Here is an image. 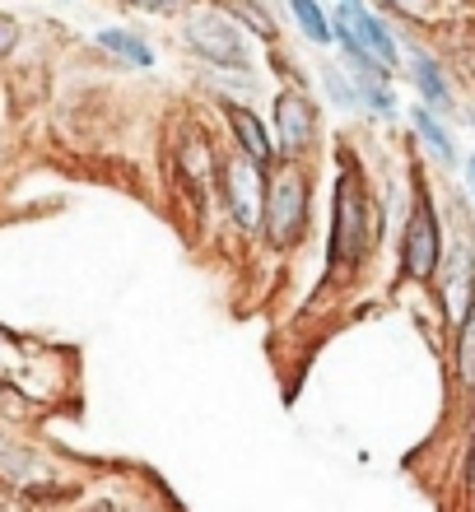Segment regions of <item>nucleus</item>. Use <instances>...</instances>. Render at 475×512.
Wrapping results in <instances>:
<instances>
[{
    "mask_svg": "<svg viewBox=\"0 0 475 512\" xmlns=\"http://www.w3.org/2000/svg\"><path fill=\"white\" fill-rule=\"evenodd\" d=\"M368 252V196L364 182L354 173V163H345L336 187V229H331V270H350L359 266Z\"/></svg>",
    "mask_w": 475,
    "mask_h": 512,
    "instance_id": "obj_1",
    "label": "nucleus"
},
{
    "mask_svg": "<svg viewBox=\"0 0 475 512\" xmlns=\"http://www.w3.org/2000/svg\"><path fill=\"white\" fill-rule=\"evenodd\" d=\"M303 224H308V182L294 168H280L266 187V233L275 247L299 243Z\"/></svg>",
    "mask_w": 475,
    "mask_h": 512,
    "instance_id": "obj_2",
    "label": "nucleus"
},
{
    "mask_svg": "<svg viewBox=\"0 0 475 512\" xmlns=\"http://www.w3.org/2000/svg\"><path fill=\"white\" fill-rule=\"evenodd\" d=\"M438 266H443V238H438V219L429 196H415V210H410L406 238H401V270L410 280H434Z\"/></svg>",
    "mask_w": 475,
    "mask_h": 512,
    "instance_id": "obj_3",
    "label": "nucleus"
},
{
    "mask_svg": "<svg viewBox=\"0 0 475 512\" xmlns=\"http://www.w3.org/2000/svg\"><path fill=\"white\" fill-rule=\"evenodd\" d=\"M191 47L205 56V61H215L224 70H243L247 56H243V38H238V28L229 24V14H201V19H191L187 28Z\"/></svg>",
    "mask_w": 475,
    "mask_h": 512,
    "instance_id": "obj_4",
    "label": "nucleus"
},
{
    "mask_svg": "<svg viewBox=\"0 0 475 512\" xmlns=\"http://www.w3.org/2000/svg\"><path fill=\"white\" fill-rule=\"evenodd\" d=\"M224 191H229V205H233V215H238V224H243V229H252V224H261V219H266L261 163H252V159L229 163V168H224Z\"/></svg>",
    "mask_w": 475,
    "mask_h": 512,
    "instance_id": "obj_5",
    "label": "nucleus"
},
{
    "mask_svg": "<svg viewBox=\"0 0 475 512\" xmlns=\"http://www.w3.org/2000/svg\"><path fill=\"white\" fill-rule=\"evenodd\" d=\"M448 322L462 331V322L471 317V308H475V252H471V243H457L452 247V256H448Z\"/></svg>",
    "mask_w": 475,
    "mask_h": 512,
    "instance_id": "obj_6",
    "label": "nucleus"
},
{
    "mask_svg": "<svg viewBox=\"0 0 475 512\" xmlns=\"http://www.w3.org/2000/svg\"><path fill=\"white\" fill-rule=\"evenodd\" d=\"M313 126H317L313 103H308L299 89L280 94V103H275V131H280V145H285V149H308Z\"/></svg>",
    "mask_w": 475,
    "mask_h": 512,
    "instance_id": "obj_7",
    "label": "nucleus"
},
{
    "mask_svg": "<svg viewBox=\"0 0 475 512\" xmlns=\"http://www.w3.org/2000/svg\"><path fill=\"white\" fill-rule=\"evenodd\" d=\"M336 19L340 24H350L354 38L373 47V56H378L382 66H396V42H392V33H387V24H382L378 14H368L364 5H340Z\"/></svg>",
    "mask_w": 475,
    "mask_h": 512,
    "instance_id": "obj_8",
    "label": "nucleus"
},
{
    "mask_svg": "<svg viewBox=\"0 0 475 512\" xmlns=\"http://www.w3.org/2000/svg\"><path fill=\"white\" fill-rule=\"evenodd\" d=\"M177 177L196 191V201H205V187H210V177H215V149L205 145L201 135H191L177 145Z\"/></svg>",
    "mask_w": 475,
    "mask_h": 512,
    "instance_id": "obj_9",
    "label": "nucleus"
},
{
    "mask_svg": "<svg viewBox=\"0 0 475 512\" xmlns=\"http://www.w3.org/2000/svg\"><path fill=\"white\" fill-rule=\"evenodd\" d=\"M229 126H233L238 145L247 149V159H252V163H266V159H271V140H266L261 122H257V117H252L247 108H229Z\"/></svg>",
    "mask_w": 475,
    "mask_h": 512,
    "instance_id": "obj_10",
    "label": "nucleus"
},
{
    "mask_svg": "<svg viewBox=\"0 0 475 512\" xmlns=\"http://www.w3.org/2000/svg\"><path fill=\"white\" fill-rule=\"evenodd\" d=\"M98 47H108V52H117V56H126V61H131V66H154V52L150 47H145V42L140 38H131V33H122V28H103V33H98Z\"/></svg>",
    "mask_w": 475,
    "mask_h": 512,
    "instance_id": "obj_11",
    "label": "nucleus"
},
{
    "mask_svg": "<svg viewBox=\"0 0 475 512\" xmlns=\"http://www.w3.org/2000/svg\"><path fill=\"white\" fill-rule=\"evenodd\" d=\"M415 80H420L424 98H429V108L452 112V89H448V80L438 75V66L429 61V56H420V61H415Z\"/></svg>",
    "mask_w": 475,
    "mask_h": 512,
    "instance_id": "obj_12",
    "label": "nucleus"
},
{
    "mask_svg": "<svg viewBox=\"0 0 475 512\" xmlns=\"http://www.w3.org/2000/svg\"><path fill=\"white\" fill-rule=\"evenodd\" d=\"M382 75H387L382 66H354V80H359V98H364L368 108L392 112V94H387V80H382Z\"/></svg>",
    "mask_w": 475,
    "mask_h": 512,
    "instance_id": "obj_13",
    "label": "nucleus"
},
{
    "mask_svg": "<svg viewBox=\"0 0 475 512\" xmlns=\"http://www.w3.org/2000/svg\"><path fill=\"white\" fill-rule=\"evenodd\" d=\"M289 5H294V14H299L303 33H308L313 42H331V38H336V28H331V19H326V14L317 10L313 0H289Z\"/></svg>",
    "mask_w": 475,
    "mask_h": 512,
    "instance_id": "obj_14",
    "label": "nucleus"
},
{
    "mask_svg": "<svg viewBox=\"0 0 475 512\" xmlns=\"http://www.w3.org/2000/svg\"><path fill=\"white\" fill-rule=\"evenodd\" d=\"M415 126H420V135H424V140H429V145L438 149V159H443V163H452V159H457V149H452L448 131H443V126H438V122H434V117H429V112H424V108H415Z\"/></svg>",
    "mask_w": 475,
    "mask_h": 512,
    "instance_id": "obj_15",
    "label": "nucleus"
},
{
    "mask_svg": "<svg viewBox=\"0 0 475 512\" xmlns=\"http://www.w3.org/2000/svg\"><path fill=\"white\" fill-rule=\"evenodd\" d=\"M233 14H238V19H247L261 38H275V24L266 19V10H261V5H252V0H233Z\"/></svg>",
    "mask_w": 475,
    "mask_h": 512,
    "instance_id": "obj_16",
    "label": "nucleus"
},
{
    "mask_svg": "<svg viewBox=\"0 0 475 512\" xmlns=\"http://www.w3.org/2000/svg\"><path fill=\"white\" fill-rule=\"evenodd\" d=\"M326 89H331V98H336L340 108H354V103H359V94L345 84V75H340L336 66H326Z\"/></svg>",
    "mask_w": 475,
    "mask_h": 512,
    "instance_id": "obj_17",
    "label": "nucleus"
},
{
    "mask_svg": "<svg viewBox=\"0 0 475 512\" xmlns=\"http://www.w3.org/2000/svg\"><path fill=\"white\" fill-rule=\"evenodd\" d=\"M14 42H19V28H14V19H5V14H0V56H10Z\"/></svg>",
    "mask_w": 475,
    "mask_h": 512,
    "instance_id": "obj_18",
    "label": "nucleus"
},
{
    "mask_svg": "<svg viewBox=\"0 0 475 512\" xmlns=\"http://www.w3.org/2000/svg\"><path fill=\"white\" fill-rule=\"evenodd\" d=\"M140 10H177V5H187V0H131Z\"/></svg>",
    "mask_w": 475,
    "mask_h": 512,
    "instance_id": "obj_19",
    "label": "nucleus"
},
{
    "mask_svg": "<svg viewBox=\"0 0 475 512\" xmlns=\"http://www.w3.org/2000/svg\"><path fill=\"white\" fill-rule=\"evenodd\" d=\"M392 5H401L406 14H424V10H429V0H392Z\"/></svg>",
    "mask_w": 475,
    "mask_h": 512,
    "instance_id": "obj_20",
    "label": "nucleus"
},
{
    "mask_svg": "<svg viewBox=\"0 0 475 512\" xmlns=\"http://www.w3.org/2000/svg\"><path fill=\"white\" fill-rule=\"evenodd\" d=\"M10 405H14V387H10V382H0V415H5Z\"/></svg>",
    "mask_w": 475,
    "mask_h": 512,
    "instance_id": "obj_21",
    "label": "nucleus"
},
{
    "mask_svg": "<svg viewBox=\"0 0 475 512\" xmlns=\"http://www.w3.org/2000/svg\"><path fill=\"white\" fill-rule=\"evenodd\" d=\"M466 475L475 480V443H471V461H466Z\"/></svg>",
    "mask_w": 475,
    "mask_h": 512,
    "instance_id": "obj_22",
    "label": "nucleus"
},
{
    "mask_svg": "<svg viewBox=\"0 0 475 512\" xmlns=\"http://www.w3.org/2000/svg\"><path fill=\"white\" fill-rule=\"evenodd\" d=\"M466 173H471V187H475V159H471V168H466Z\"/></svg>",
    "mask_w": 475,
    "mask_h": 512,
    "instance_id": "obj_23",
    "label": "nucleus"
},
{
    "mask_svg": "<svg viewBox=\"0 0 475 512\" xmlns=\"http://www.w3.org/2000/svg\"><path fill=\"white\" fill-rule=\"evenodd\" d=\"M340 5H359V0H340Z\"/></svg>",
    "mask_w": 475,
    "mask_h": 512,
    "instance_id": "obj_24",
    "label": "nucleus"
},
{
    "mask_svg": "<svg viewBox=\"0 0 475 512\" xmlns=\"http://www.w3.org/2000/svg\"><path fill=\"white\" fill-rule=\"evenodd\" d=\"M94 512H117V508H94Z\"/></svg>",
    "mask_w": 475,
    "mask_h": 512,
    "instance_id": "obj_25",
    "label": "nucleus"
}]
</instances>
